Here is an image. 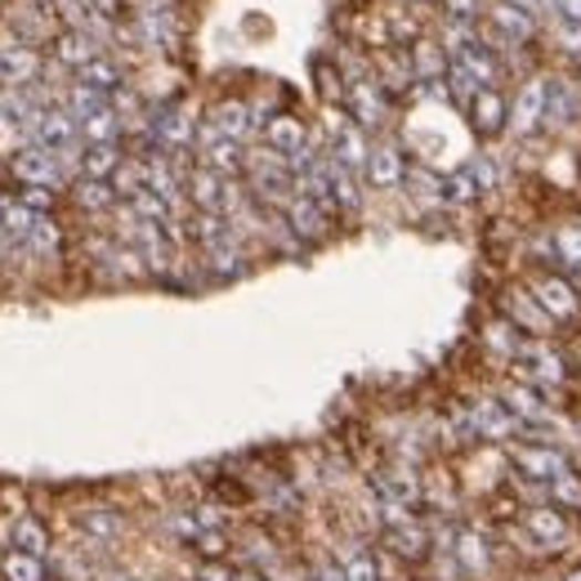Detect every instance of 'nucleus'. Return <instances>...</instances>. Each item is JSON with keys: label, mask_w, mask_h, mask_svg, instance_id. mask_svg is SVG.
Instances as JSON below:
<instances>
[{"label": "nucleus", "mask_w": 581, "mask_h": 581, "mask_svg": "<svg viewBox=\"0 0 581 581\" xmlns=\"http://www.w3.org/2000/svg\"><path fill=\"white\" fill-rule=\"evenodd\" d=\"M349 112L359 116V131L363 126H381L385 122V90H381V81H354V90H349Z\"/></svg>", "instance_id": "15"}, {"label": "nucleus", "mask_w": 581, "mask_h": 581, "mask_svg": "<svg viewBox=\"0 0 581 581\" xmlns=\"http://www.w3.org/2000/svg\"><path fill=\"white\" fill-rule=\"evenodd\" d=\"M452 63L470 72V76L479 81V90H492V85L501 81V63L488 54V45H484V41H475V45H465L460 54H452Z\"/></svg>", "instance_id": "18"}, {"label": "nucleus", "mask_w": 581, "mask_h": 581, "mask_svg": "<svg viewBox=\"0 0 581 581\" xmlns=\"http://www.w3.org/2000/svg\"><path fill=\"white\" fill-rule=\"evenodd\" d=\"M148 188L175 206V197H179V175L170 170V162H166V157H148Z\"/></svg>", "instance_id": "37"}, {"label": "nucleus", "mask_w": 581, "mask_h": 581, "mask_svg": "<svg viewBox=\"0 0 581 581\" xmlns=\"http://www.w3.org/2000/svg\"><path fill=\"white\" fill-rule=\"evenodd\" d=\"M81 170H85V179H112L116 170H122V148L116 144H90L81 153Z\"/></svg>", "instance_id": "26"}, {"label": "nucleus", "mask_w": 581, "mask_h": 581, "mask_svg": "<svg viewBox=\"0 0 581 581\" xmlns=\"http://www.w3.org/2000/svg\"><path fill=\"white\" fill-rule=\"evenodd\" d=\"M37 6H50V0H37Z\"/></svg>", "instance_id": "58"}, {"label": "nucleus", "mask_w": 581, "mask_h": 581, "mask_svg": "<svg viewBox=\"0 0 581 581\" xmlns=\"http://www.w3.org/2000/svg\"><path fill=\"white\" fill-rule=\"evenodd\" d=\"M76 135H81V126H76V116L68 112V107H45L41 116H37V126H32V139H37V148H45V153H72L76 148Z\"/></svg>", "instance_id": "5"}, {"label": "nucleus", "mask_w": 581, "mask_h": 581, "mask_svg": "<svg viewBox=\"0 0 581 581\" xmlns=\"http://www.w3.org/2000/svg\"><path fill=\"white\" fill-rule=\"evenodd\" d=\"M554 41H559L568 54H577V59H581V23H563V19H559V28H554Z\"/></svg>", "instance_id": "49"}, {"label": "nucleus", "mask_w": 581, "mask_h": 581, "mask_svg": "<svg viewBox=\"0 0 581 581\" xmlns=\"http://www.w3.org/2000/svg\"><path fill=\"white\" fill-rule=\"evenodd\" d=\"M81 131H85V139H90V144H116V135H122V116H116V107L107 103L103 112L85 116Z\"/></svg>", "instance_id": "32"}, {"label": "nucleus", "mask_w": 581, "mask_h": 581, "mask_svg": "<svg viewBox=\"0 0 581 581\" xmlns=\"http://www.w3.org/2000/svg\"><path fill=\"white\" fill-rule=\"evenodd\" d=\"M232 581H269L260 568H242V572H232Z\"/></svg>", "instance_id": "55"}, {"label": "nucleus", "mask_w": 581, "mask_h": 581, "mask_svg": "<svg viewBox=\"0 0 581 581\" xmlns=\"http://www.w3.org/2000/svg\"><path fill=\"white\" fill-rule=\"evenodd\" d=\"M546 501L559 506L563 515H581V475L568 470V475H559L554 484H546Z\"/></svg>", "instance_id": "30"}, {"label": "nucleus", "mask_w": 581, "mask_h": 581, "mask_svg": "<svg viewBox=\"0 0 581 581\" xmlns=\"http://www.w3.org/2000/svg\"><path fill=\"white\" fill-rule=\"evenodd\" d=\"M313 581H349V577H344L340 563H318V568H313Z\"/></svg>", "instance_id": "52"}, {"label": "nucleus", "mask_w": 581, "mask_h": 581, "mask_svg": "<svg viewBox=\"0 0 581 581\" xmlns=\"http://www.w3.org/2000/svg\"><path fill=\"white\" fill-rule=\"evenodd\" d=\"M112 188L122 197H139L148 188V162H122V170L112 175Z\"/></svg>", "instance_id": "39"}, {"label": "nucleus", "mask_w": 581, "mask_h": 581, "mask_svg": "<svg viewBox=\"0 0 581 581\" xmlns=\"http://www.w3.org/2000/svg\"><path fill=\"white\" fill-rule=\"evenodd\" d=\"M340 568H344L349 581H381V563H376L367 550H349V554L340 559Z\"/></svg>", "instance_id": "42"}, {"label": "nucleus", "mask_w": 581, "mask_h": 581, "mask_svg": "<svg viewBox=\"0 0 581 581\" xmlns=\"http://www.w3.org/2000/svg\"><path fill=\"white\" fill-rule=\"evenodd\" d=\"M465 421H470V429H475L479 438H497V443H501V438H510V434L519 429V421L510 416V407H506L501 398H479Z\"/></svg>", "instance_id": "10"}, {"label": "nucleus", "mask_w": 581, "mask_h": 581, "mask_svg": "<svg viewBox=\"0 0 581 581\" xmlns=\"http://www.w3.org/2000/svg\"><path fill=\"white\" fill-rule=\"evenodd\" d=\"M331 210H322L318 201H309V197H291L287 201V224H291V232H295V238L300 242H322L326 238V232H331V219H326Z\"/></svg>", "instance_id": "9"}, {"label": "nucleus", "mask_w": 581, "mask_h": 581, "mask_svg": "<svg viewBox=\"0 0 581 581\" xmlns=\"http://www.w3.org/2000/svg\"><path fill=\"white\" fill-rule=\"evenodd\" d=\"M264 144L278 153V157H291L300 148H309V135L300 126V116H269L264 122Z\"/></svg>", "instance_id": "16"}, {"label": "nucleus", "mask_w": 581, "mask_h": 581, "mask_svg": "<svg viewBox=\"0 0 581 581\" xmlns=\"http://www.w3.org/2000/svg\"><path fill=\"white\" fill-rule=\"evenodd\" d=\"M372 488H376V497L385 501V506H416L421 501V479L412 475V470H381L376 479H372Z\"/></svg>", "instance_id": "14"}, {"label": "nucleus", "mask_w": 581, "mask_h": 581, "mask_svg": "<svg viewBox=\"0 0 581 581\" xmlns=\"http://www.w3.org/2000/svg\"><path fill=\"white\" fill-rule=\"evenodd\" d=\"M14 175L23 184H37V188H59L63 184V170H59V157L45 153V148H23L14 157Z\"/></svg>", "instance_id": "11"}, {"label": "nucleus", "mask_w": 581, "mask_h": 581, "mask_svg": "<svg viewBox=\"0 0 581 581\" xmlns=\"http://www.w3.org/2000/svg\"><path fill=\"white\" fill-rule=\"evenodd\" d=\"M197 581H232V572L228 568H219V563H210V568H201V577Z\"/></svg>", "instance_id": "54"}, {"label": "nucleus", "mask_w": 581, "mask_h": 581, "mask_svg": "<svg viewBox=\"0 0 581 581\" xmlns=\"http://www.w3.org/2000/svg\"><path fill=\"white\" fill-rule=\"evenodd\" d=\"M447 14H452L456 23H470V19L479 14V0H447Z\"/></svg>", "instance_id": "50"}, {"label": "nucleus", "mask_w": 581, "mask_h": 581, "mask_svg": "<svg viewBox=\"0 0 581 581\" xmlns=\"http://www.w3.org/2000/svg\"><path fill=\"white\" fill-rule=\"evenodd\" d=\"M81 523H85V532L103 546V541H116V537H122V515H116V510H107V506H94V510H85L81 515Z\"/></svg>", "instance_id": "31"}, {"label": "nucleus", "mask_w": 581, "mask_h": 581, "mask_svg": "<svg viewBox=\"0 0 581 581\" xmlns=\"http://www.w3.org/2000/svg\"><path fill=\"white\" fill-rule=\"evenodd\" d=\"M506 313H510L515 326H523V331L537 335V340H546L550 326H554V318L541 309V300H537L532 291H510V295H506Z\"/></svg>", "instance_id": "12"}, {"label": "nucleus", "mask_w": 581, "mask_h": 581, "mask_svg": "<svg viewBox=\"0 0 581 581\" xmlns=\"http://www.w3.org/2000/svg\"><path fill=\"white\" fill-rule=\"evenodd\" d=\"M28 247H32L37 256H54V251H59V228H54V224H50L45 215H41V224L32 228V238H28Z\"/></svg>", "instance_id": "45"}, {"label": "nucleus", "mask_w": 581, "mask_h": 581, "mask_svg": "<svg viewBox=\"0 0 581 581\" xmlns=\"http://www.w3.org/2000/svg\"><path fill=\"white\" fill-rule=\"evenodd\" d=\"M577 112H581V98L572 94V85L550 76L546 81V126H572Z\"/></svg>", "instance_id": "17"}, {"label": "nucleus", "mask_w": 581, "mask_h": 581, "mask_svg": "<svg viewBox=\"0 0 581 581\" xmlns=\"http://www.w3.org/2000/svg\"><path fill=\"white\" fill-rule=\"evenodd\" d=\"M37 224H41V215H37V210H28L23 201L6 210V232H10L14 242H23V247H28V238H32V228H37Z\"/></svg>", "instance_id": "43"}, {"label": "nucleus", "mask_w": 581, "mask_h": 581, "mask_svg": "<svg viewBox=\"0 0 581 581\" xmlns=\"http://www.w3.org/2000/svg\"><path fill=\"white\" fill-rule=\"evenodd\" d=\"M475 197H479V184H475L470 166H460L443 179V201H475Z\"/></svg>", "instance_id": "40"}, {"label": "nucleus", "mask_w": 581, "mask_h": 581, "mask_svg": "<svg viewBox=\"0 0 581 581\" xmlns=\"http://www.w3.org/2000/svg\"><path fill=\"white\" fill-rule=\"evenodd\" d=\"M0 572H6V581H45V563L37 554H23V550H10Z\"/></svg>", "instance_id": "35"}, {"label": "nucleus", "mask_w": 581, "mask_h": 581, "mask_svg": "<svg viewBox=\"0 0 581 581\" xmlns=\"http://www.w3.org/2000/svg\"><path fill=\"white\" fill-rule=\"evenodd\" d=\"M577 359H581V349H577Z\"/></svg>", "instance_id": "59"}, {"label": "nucleus", "mask_w": 581, "mask_h": 581, "mask_svg": "<svg viewBox=\"0 0 581 581\" xmlns=\"http://www.w3.org/2000/svg\"><path fill=\"white\" fill-rule=\"evenodd\" d=\"M197 153H201V166H206V170H219V175H238V170L247 166L242 144L228 139L215 122H206V126L197 131Z\"/></svg>", "instance_id": "4"}, {"label": "nucleus", "mask_w": 581, "mask_h": 581, "mask_svg": "<svg viewBox=\"0 0 581 581\" xmlns=\"http://www.w3.org/2000/svg\"><path fill=\"white\" fill-rule=\"evenodd\" d=\"M10 541H14V550H23V554H45L50 550V532L37 523V519H19L14 528H10Z\"/></svg>", "instance_id": "33"}, {"label": "nucleus", "mask_w": 581, "mask_h": 581, "mask_svg": "<svg viewBox=\"0 0 581 581\" xmlns=\"http://www.w3.org/2000/svg\"><path fill=\"white\" fill-rule=\"evenodd\" d=\"M412 68H416V81H443L447 68H452V59H443L429 41H421V45L412 50Z\"/></svg>", "instance_id": "34"}, {"label": "nucleus", "mask_w": 581, "mask_h": 581, "mask_svg": "<svg viewBox=\"0 0 581 581\" xmlns=\"http://www.w3.org/2000/svg\"><path fill=\"white\" fill-rule=\"evenodd\" d=\"M488 19H492V28H497L506 41H515V45H523V41L537 37L532 10H519V6H510V0H497V6H488Z\"/></svg>", "instance_id": "13"}, {"label": "nucleus", "mask_w": 581, "mask_h": 581, "mask_svg": "<svg viewBox=\"0 0 581 581\" xmlns=\"http://www.w3.org/2000/svg\"><path fill=\"white\" fill-rule=\"evenodd\" d=\"M532 295L541 300V309H546L554 322H572V318L581 313L577 287H572L568 278H559V273H546V278H537V282H532Z\"/></svg>", "instance_id": "7"}, {"label": "nucleus", "mask_w": 581, "mask_h": 581, "mask_svg": "<svg viewBox=\"0 0 581 581\" xmlns=\"http://www.w3.org/2000/svg\"><path fill=\"white\" fill-rule=\"evenodd\" d=\"M416 81L412 59H381V90H407Z\"/></svg>", "instance_id": "44"}, {"label": "nucleus", "mask_w": 581, "mask_h": 581, "mask_svg": "<svg viewBox=\"0 0 581 581\" xmlns=\"http://www.w3.org/2000/svg\"><path fill=\"white\" fill-rule=\"evenodd\" d=\"M470 175H475L479 193H492V188H497V166H492L488 157H475V162H470Z\"/></svg>", "instance_id": "47"}, {"label": "nucleus", "mask_w": 581, "mask_h": 581, "mask_svg": "<svg viewBox=\"0 0 581 581\" xmlns=\"http://www.w3.org/2000/svg\"><path fill=\"white\" fill-rule=\"evenodd\" d=\"M470 122H475L479 135H497V131L506 126V103H501L497 90H479V94H475V103H470Z\"/></svg>", "instance_id": "24"}, {"label": "nucleus", "mask_w": 581, "mask_h": 581, "mask_svg": "<svg viewBox=\"0 0 581 581\" xmlns=\"http://www.w3.org/2000/svg\"><path fill=\"white\" fill-rule=\"evenodd\" d=\"M76 85H85V90H94V94H116L122 90V72H116V63H107V59H94V63H85L81 68V81Z\"/></svg>", "instance_id": "29"}, {"label": "nucleus", "mask_w": 581, "mask_h": 581, "mask_svg": "<svg viewBox=\"0 0 581 581\" xmlns=\"http://www.w3.org/2000/svg\"><path fill=\"white\" fill-rule=\"evenodd\" d=\"M247 554H251V559H273V550H269L264 537H251V541H247Z\"/></svg>", "instance_id": "53"}, {"label": "nucleus", "mask_w": 581, "mask_h": 581, "mask_svg": "<svg viewBox=\"0 0 581 581\" xmlns=\"http://www.w3.org/2000/svg\"><path fill=\"white\" fill-rule=\"evenodd\" d=\"M563 581H581V572H568V577H563Z\"/></svg>", "instance_id": "57"}, {"label": "nucleus", "mask_w": 581, "mask_h": 581, "mask_svg": "<svg viewBox=\"0 0 581 581\" xmlns=\"http://www.w3.org/2000/svg\"><path fill=\"white\" fill-rule=\"evenodd\" d=\"M41 72V54L28 45H6L0 50V81L6 85H28Z\"/></svg>", "instance_id": "20"}, {"label": "nucleus", "mask_w": 581, "mask_h": 581, "mask_svg": "<svg viewBox=\"0 0 581 581\" xmlns=\"http://www.w3.org/2000/svg\"><path fill=\"white\" fill-rule=\"evenodd\" d=\"M193 238H197L201 247H219V242L232 238V228H228L224 215H206V210H201V215L193 219Z\"/></svg>", "instance_id": "38"}, {"label": "nucleus", "mask_w": 581, "mask_h": 581, "mask_svg": "<svg viewBox=\"0 0 581 581\" xmlns=\"http://www.w3.org/2000/svg\"><path fill=\"white\" fill-rule=\"evenodd\" d=\"M54 59L81 72L85 63H94V59H98V45H94V37H90V32H63V37L54 41Z\"/></svg>", "instance_id": "25"}, {"label": "nucleus", "mask_w": 581, "mask_h": 581, "mask_svg": "<svg viewBox=\"0 0 581 581\" xmlns=\"http://www.w3.org/2000/svg\"><path fill=\"white\" fill-rule=\"evenodd\" d=\"M554 260L563 264L568 282L581 278V224H568V228L554 232Z\"/></svg>", "instance_id": "28"}, {"label": "nucleus", "mask_w": 581, "mask_h": 581, "mask_svg": "<svg viewBox=\"0 0 581 581\" xmlns=\"http://www.w3.org/2000/svg\"><path fill=\"white\" fill-rule=\"evenodd\" d=\"M193 550H197V554H206V559H219V554L228 550V541H224V532H219V528H206V532H197Z\"/></svg>", "instance_id": "46"}, {"label": "nucleus", "mask_w": 581, "mask_h": 581, "mask_svg": "<svg viewBox=\"0 0 581 581\" xmlns=\"http://www.w3.org/2000/svg\"><path fill=\"white\" fill-rule=\"evenodd\" d=\"M206 269H210L215 278H238V273L247 269V256H242L238 238H228V242H219V247H206Z\"/></svg>", "instance_id": "27"}, {"label": "nucleus", "mask_w": 581, "mask_h": 581, "mask_svg": "<svg viewBox=\"0 0 581 581\" xmlns=\"http://www.w3.org/2000/svg\"><path fill=\"white\" fill-rule=\"evenodd\" d=\"M23 206H28V210H37V215H41V210H50V206H54V188L23 184Z\"/></svg>", "instance_id": "48"}, {"label": "nucleus", "mask_w": 581, "mask_h": 581, "mask_svg": "<svg viewBox=\"0 0 581 581\" xmlns=\"http://www.w3.org/2000/svg\"><path fill=\"white\" fill-rule=\"evenodd\" d=\"M563 23H581V0H554V6H550Z\"/></svg>", "instance_id": "51"}, {"label": "nucleus", "mask_w": 581, "mask_h": 581, "mask_svg": "<svg viewBox=\"0 0 581 581\" xmlns=\"http://www.w3.org/2000/svg\"><path fill=\"white\" fill-rule=\"evenodd\" d=\"M210 122H215V126H219L228 139H238V144H242L251 131H256V116H251V107H247L242 98H228V103H219Z\"/></svg>", "instance_id": "22"}, {"label": "nucleus", "mask_w": 581, "mask_h": 581, "mask_svg": "<svg viewBox=\"0 0 581 581\" xmlns=\"http://www.w3.org/2000/svg\"><path fill=\"white\" fill-rule=\"evenodd\" d=\"M523 532L546 550H563V541H572V523L559 506H528L523 510Z\"/></svg>", "instance_id": "6"}, {"label": "nucleus", "mask_w": 581, "mask_h": 581, "mask_svg": "<svg viewBox=\"0 0 581 581\" xmlns=\"http://www.w3.org/2000/svg\"><path fill=\"white\" fill-rule=\"evenodd\" d=\"M153 144L179 153V148L197 144V122H193L184 107H162V112L153 116Z\"/></svg>", "instance_id": "8"}, {"label": "nucleus", "mask_w": 581, "mask_h": 581, "mask_svg": "<svg viewBox=\"0 0 581 581\" xmlns=\"http://www.w3.org/2000/svg\"><path fill=\"white\" fill-rule=\"evenodd\" d=\"M188 193H193V201L206 210V215H232V210H238L242 206V188L238 184H232L228 175H219V170H193V179H188Z\"/></svg>", "instance_id": "3"}, {"label": "nucleus", "mask_w": 581, "mask_h": 581, "mask_svg": "<svg viewBox=\"0 0 581 581\" xmlns=\"http://www.w3.org/2000/svg\"><path fill=\"white\" fill-rule=\"evenodd\" d=\"M6 210H10V201H6V197H0V228H6Z\"/></svg>", "instance_id": "56"}, {"label": "nucleus", "mask_w": 581, "mask_h": 581, "mask_svg": "<svg viewBox=\"0 0 581 581\" xmlns=\"http://www.w3.org/2000/svg\"><path fill=\"white\" fill-rule=\"evenodd\" d=\"M452 550H456V563H460L465 572H484V568H488V550H484V537H475V532H460Z\"/></svg>", "instance_id": "36"}, {"label": "nucleus", "mask_w": 581, "mask_h": 581, "mask_svg": "<svg viewBox=\"0 0 581 581\" xmlns=\"http://www.w3.org/2000/svg\"><path fill=\"white\" fill-rule=\"evenodd\" d=\"M367 157H372V148H367V139H363L359 126H344V131L335 135L331 162H340L344 170H367Z\"/></svg>", "instance_id": "23"}, {"label": "nucleus", "mask_w": 581, "mask_h": 581, "mask_svg": "<svg viewBox=\"0 0 581 581\" xmlns=\"http://www.w3.org/2000/svg\"><path fill=\"white\" fill-rule=\"evenodd\" d=\"M367 179H372L376 188H394V184H403V179H407L403 153H398V148H390V144L372 148V157H367Z\"/></svg>", "instance_id": "21"}, {"label": "nucleus", "mask_w": 581, "mask_h": 581, "mask_svg": "<svg viewBox=\"0 0 581 581\" xmlns=\"http://www.w3.org/2000/svg\"><path fill=\"white\" fill-rule=\"evenodd\" d=\"M515 131L519 135H532L541 122H546V81H528L523 85V94H519V103H515Z\"/></svg>", "instance_id": "19"}, {"label": "nucleus", "mask_w": 581, "mask_h": 581, "mask_svg": "<svg viewBox=\"0 0 581 581\" xmlns=\"http://www.w3.org/2000/svg\"><path fill=\"white\" fill-rule=\"evenodd\" d=\"M515 363H519V376H523L528 385H537V390H559V385L568 381L563 354H559V349H550L546 340H523L519 354H515Z\"/></svg>", "instance_id": "1"}, {"label": "nucleus", "mask_w": 581, "mask_h": 581, "mask_svg": "<svg viewBox=\"0 0 581 581\" xmlns=\"http://www.w3.org/2000/svg\"><path fill=\"white\" fill-rule=\"evenodd\" d=\"M510 460H515L519 479H528V484H554L559 475L572 470L568 456H563L554 443H519V447L510 452Z\"/></svg>", "instance_id": "2"}, {"label": "nucleus", "mask_w": 581, "mask_h": 581, "mask_svg": "<svg viewBox=\"0 0 581 581\" xmlns=\"http://www.w3.org/2000/svg\"><path fill=\"white\" fill-rule=\"evenodd\" d=\"M112 197H116V188H112L107 179H81V184H76V201H81L85 210H107Z\"/></svg>", "instance_id": "41"}]
</instances>
